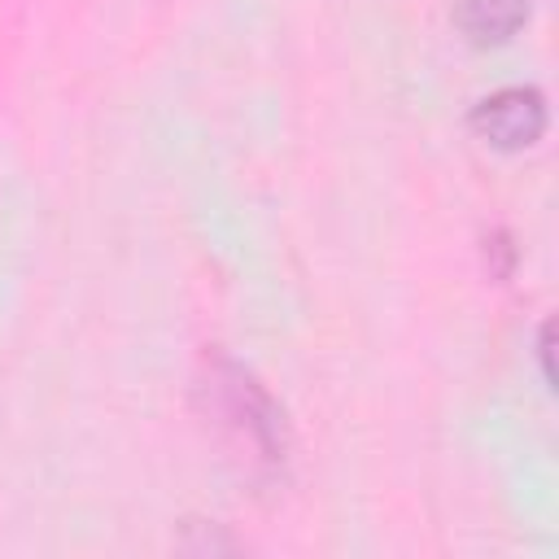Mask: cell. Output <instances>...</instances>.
Wrapping results in <instances>:
<instances>
[{
  "label": "cell",
  "instance_id": "obj_1",
  "mask_svg": "<svg viewBox=\"0 0 559 559\" xmlns=\"http://www.w3.org/2000/svg\"><path fill=\"white\" fill-rule=\"evenodd\" d=\"M197 411L223 441L227 459L253 485H284L293 463V428L271 389L231 354L210 349L197 371Z\"/></svg>",
  "mask_w": 559,
  "mask_h": 559
},
{
  "label": "cell",
  "instance_id": "obj_2",
  "mask_svg": "<svg viewBox=\"0 0 559 559\" xmlns=\"http://www.w3.org/2000/svg\"><path fill=\"white\" fill-rule=\"evenodd\" d=\"M546 96L533 83H507L472 105L467 127L480 144L498 153H524L546 135Z\"/></svg>",
  "mask_w": 559,
  "mask_h": 559
},
{
  "label": "cell",
  "instance_id": "obj_3",
  "mask_svg": "<svg viewBox=\"0 0 559 559\" xmlns=\"http://www.w3.org/2000/svg\"><path fill=\"white\" fill-rule=\"evenodd\" d=\"M533 17V0H454V31L472 48L511 44Z\"/></svg>",
  "mask_w": 559,
  "mask_h": 559
},
{
  "label": "cell",
  "instance_id": "obj_4",
  "mask_svg": "<svg viewBox=\"0 0 559 559\" xmlns=\"http://www.w3.org/2000/svg\"><path fill=\"white\" fill-rule=\"evenodd\" d=\"M197 528H201V542H183V550H192V555H218V550H240V542H231L227 533H223V524H214L210 520V528H205V520H192Z\"/></svg>",
  "mask_w": 559,
  "mask_h": 559
},
{
  "label": "cell",
  "instance_id": "obj_5",
  "mask_svg": "<svg viewBox=\"0 0 559 559\" xmlns=\"http://www.w3.org/2000/svg\"><path fill=\"white\" fill-rule=\"evenodd\" d=\"M550 354H555V328L542 323V328H537V362H542V384L555 393V367H550Z\"/></svg>",
  "mask_w": 559,
  "mask_h": 559
}]
</instances>
